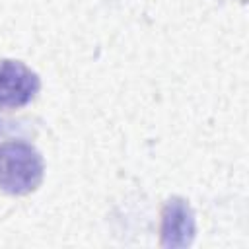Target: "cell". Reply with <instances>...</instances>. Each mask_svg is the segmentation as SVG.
<instances>
[{
    "label": "cell",
    "mask_w": 249,
    "mask_h": 249,
    "mask_svg": "<svg viewBox=\"0 0 249 249\" xmlns=\"http://www.w3.org/2000/svg\"><path fill=\"white\" fill-rule=\"evenodd\" d=\"M45 173V163L35 146L21 140L0 142V191L8 195H29Z\"/></svg>",
    "instance_id": "cell-1"
},
{
    "label": "cell",
    "mask_w": 249,
    "mask_h": 249,
    "mask_svg": "<svg viewBox=\"0 0 249 249\" xmlns=\"http://www.w3.org/2000/svg\"><path fill=\"white\" fill-rule=\"evenodd\" d=\"M41 88L39 76L23 62L0 60V109H19L27 105Z\"/></svg>",
    "instance_id": "cell-2"
},
{
    "label": "cell",
    "mask_w": 249,
    "mask_h": 249,
    "mask_svg": "<svg viewBox=\"0 0 249 249\" xmlns=\"http://www.w3.org/2000/svg\"><path fill=\"white\" fill-rule=\"evenodd\" d=\"M195 233V220L189 204L183 198H171L163 208L161 243L165 247H185Z\"/></svg>",
    "instance_id": "cell-3"
}]
</instances>
